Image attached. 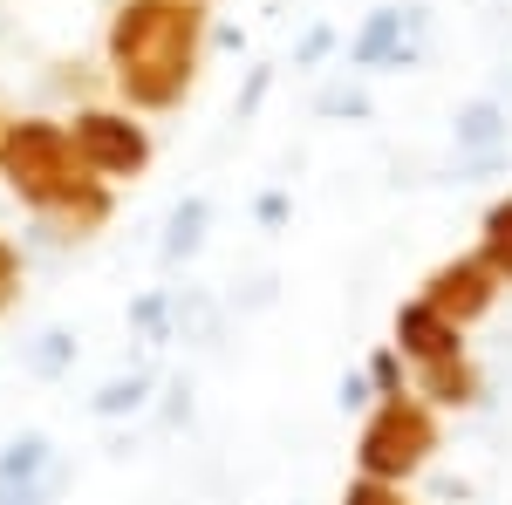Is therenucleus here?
<instances>
[{"instance_id":"nucleus-3","label":"nucleus","mask_w":512,"mask_h":505,"mask_svg":"<svg viewBox=\"0 0 512 505\" xmlns=\"http://www.w3.org/2000/svg\"><path fill=\"white\" fill-rule=\"evenodd\" d=\"M437 458V410L417 396H383L355 430V478L410 485Z\"/></svg>"},{"instance_id":"nucleus-22","label":"nucleus","mask_w":512,"mask_h":505,"mask_svg":"<svg viewBox=\"0 0 512 505\" xmlns=\"http://www.w3.org/2000/svg\"><path fill=\"white\" fill-rule=\"evenodd\" d=\"M267 89H274V69H246V89H239V117H260Z\"/></svg>"},{"instance_id":"nucleus-25","label":"nucleus","mask_w":512,"mask_h":505,"mask_svg":"<svg viewBox=\"0 0 512 505\" xmlns=\"http://www.w3.org/2000/svg\"><path fill=\"white\" fill-rule=\"evenodd\" d=\"M478 253H485V267L499 273V287H512V239H478Z\"/></svg>"},{"instance_id":"nucleus-23","label":"nucleus","mask_w":512,"mask_h":505,"mask_svg":"<svg viewBox=\"0 0 512 505\" xmlns=\"http://www.w3.org/2000/svg\"><path fill=\"white\" fill-rule=\"evenodd\" d=\"M478 239H512V192L485 205V219H478Z\"/></svg>"},{"instance_id":"nucleus-1","label":"nucleus","mask_w":512,"mask_h":505,"mask_svg":"<svg viewBox=\"0 0 512 505\" xmlns=\"http://www.w3.org/2000/svg\"><path fill=\"white\" fill-rule=\"evenodd\" d=\"M205 28H212L205 0H117L110 28H103V55H110L123 110H137V117L178 110L198 82Z\"/></svg>"},{"instance_id":"nucleus-21","label":"nucleus","mask_w":512,"mask_h":505,"mask_svg":"<svg viewBox=\"0 0 512 505\" xmlns=\"http://www.w3.org/2000/svg\"><path fill=\"white\" fill-rule=\"evenodd\" d=\"M14 294H21V246L0 233V314L14 308Z\"/></svg>"},{"instance_id":"nucleus-7","label":"nucleus","mask_w":512,"mask_h":505,"mask_svg":"<svg viewBox=\"0 0 512 505\" xmlns=\"http://www.w3.org/2000/svg\"><path fill=\"white\" fill-rule=\"evenodd\" d=\"M424 41L410 35V7H376L349 35V69H417Z\"/></svg>"},{"instance_id":"nucleus-27","label":"nucleus","mask_w":512,"mask_h":505,"mask_svg":"<svg viewBox=\"0 0 512 505\" xmlns=\"http://www.w3.org/2000/svg\"><path fill=\"white\" fill-rule=\"evenodd\" d=\"M0 137H7V110H0Z\"/></svg>"},{"instance_id":"nucleus-19","label":"nucleus","mask_w":512,"mask_h":505,"mask_svg":"<svg viewBox=\"0 0 512 505\" xmlns=\"http://www.w3.org/2000/svg\"><path fill=\"white\" fill-rule=\"evenodd\" d=\"M328 55H335V28H328V21H315L308 35L294 41V69H315V62H328Z\"/></svg>"},{"instance_id":"nucleus-6","label":"nucleus","mask_w":512,"mask_h":505,"mask_svg":"<svg viewBox=\"0 0 512 505\" xmlns=\"http://www.w3.org/2000/svg\"><path fill=\"white\" fill-rule=\"evenodd\" d=\"M390 349L403 355L410 369H424V362H451V355H465V328L444 321L424 294H410V301L390 314Z\"/></svg>"},{"instance_id":"nucleus-10","label":"nucleus","mask_w":512,"mask_h":505,"mask_svg":"<svg viewBox=\"0 0 512 505\" xmlns=\"http://www.w3.org/2000/svg\"><path fill=\"white\" fill-rule=\"evenodd\" d=\"M55 471H62V451H55L41 430H21V437L0 444V485H41V478H55Z\"/></svg>"},{"instance_id":"nucleus-26","label":"nucleus","mask_w":512,"mask_h":505,"mask_svg":"<svg viewBox=\"0 0 512 505\" xmlns=\"http://www.w3.org/2000/svg\"><path fill=\"white\" fill-rule=\"evenodd\" d=\"M205 41L226 48V55H239V48H246V28H205Z\"/></svg>"},{"instance_id":"nucleus-16","label":"nucleus","mask_w":512,"mask_h":505,"mask_svg":"<svg viewBox=\"0 0 512 505\" xmlns=\"http://www.w3.org/2000/svg\"><path fill=\"white\" fill-rule=\"evenodd\" d=\"M315 110H321V117H349V123H362V117H369V96H362L355 82H335V89H321V96H315Z\"/></svg>"},{"instance_id":"nucleus-24","label":"nucleus","mask_w":512,"mask_h":505,"mask_svg":"<svg viewBox=\"0 0 512 505\" xmlns=\"http://www.w3.org/2000/svg\"><path fill=\"white\" fill-rule=\"evenodd\" d=\"M287 212H294V205H287V192H260V198H253V219H260L267 233H280V226H287Z\"/></svg>"},{"instance_id":"nucleus-11","label":"nucleus","mask_w":512,"mask_h":505,"mask_svg":"<svg viewBox=\"0 0 512 505\" xmlns=\"http://www.w3.org/2000/svg\"><path fill=\"white\" fill-rule=\"evenodd\" d=\"M451 137H458V157H492V151H506V110H499L492 96H478V103H465V110H458Z\"/></svg>"},{"instance_id":"nucleus-17","label":"nucleus","mask_w":512,"mask_h":505,"mask_svg":"<svg viewBox=\"0 0 512 505\" xmlns=\"http://www.w3.org/2000/svg\"><path fill=\"white\" fill-rule=\"evenodd\" d=\"M342 505H417L403 485H383V478H349L342 485Z\"/></svg>"},{"instance_id":"nucleus-9","label":"nucleus","mask_w":512,"mask_h":505,"mask_svg":"<svg viewBox=\"0 0 512 505\" xmlns=\"http://www.w3.org/2000/svg\"><path fill=\"white\" fill-rule=\"evenodd\" d=\"M205 233H212V198H205V192L178 198V205H171V219H164V239H158L164 267H185V260H198Z\"/></svg>"},{"instance_id":"nucleus-18","label":"nucleus","mask_w":512,"mask_h":505,"mask_svg":"<svg viewBox=\"0 0 512 505\" xmlns=\"http://www.w3.org/2000/svg\"><path fill=\"white\" fill-rule=\"evenodd\" d=\"M62 485H69V471H55V478H41V485H0V505H55Z\"/></svg>"},{"instance_id":"nucleus-14","label":"nucleus","mask_w":512,"mask_h":505,"mask_svg":"<svg viewBox=\"0 0 512 505\" xmlns=\"http://www.w3.org/2000/svg\"><path fill=\"white\" fill-rule=\"evenodd\" d=\"M130 328L151 342V349H164V342H178V301L164 294V287H151V294H137L130 301Z\"/></svg>"},{"instance_id":"nucleus-2","label":"nucleus","mask_w":512,"mask_h":505,"mask_svg":"<svg viewBox=\"0 0 512 505\" xmlns=\"http://www.w3.org/2000/svg\"><path fill=\"white\" fill-rule=\"evenodd\" d=\"M0 185L35 212L48 239H96L110 226V185L82 171L62 117H7Z\"/></svg>"},{"instance_id":"nucleus-15","label":"nucleus","mask_w":512,"mask_h":505,"mask_svg":"<svg viewBox=\"0 0 512 505\" xmlns=\"http://www.w3.org/2000/svg\"><path fill=\"white\" fill-rule=\"evenodd\" d=\"M362 369H369V383H376V403H383V396H410V362H403V355H396L390 342L369 355Z\"/></svg>"},{"instance_id":"nucleus-13","label":"nucleus","mask_w":512,"mask_h":505,"mask_svg":"<svg viewBox=\"0 0 512 505\" xmlns=\"http://www.w3.org/2000/svg\"><path fill=\"white\" fill-rule=\"evenodd\" d=\"M76 355H82V342L69 328H41L35 342H28V369H35L41 383H62V376L76 369Z\"/></svg>"},{"instance_id":"nucleus-20","label":"nucleus","mask_w":512,"mask_h":505,"mask_svg":"<svg viewBox=\"0 0 512 505\" xmlns=\"http://www.w3.org/2000/svg\"><path fill=\"white\" fill-rule=\"evenodd\" d=\"M335 403H342V410H355V417H369V410H376V383H369V369H349Z\"/></svg>"},{"instance_id":"nucleus-5","label":"nucleus","mask_w":512,"mask_h":505,"mask_svg":"<svg viewBox=\"0 0 512 505\" xmlns=\"http://www.w3.org/2000/svg\"><path fill=\"white\" fill-rule=\"evenodd\" d=\"M424 301H431L444 321H458V328H472V321H485V314L499 308V273L485 267V253H451V260H437L431 273H424V287H417Z\"/></svg>"},{"instance_id":"nucleus-12","label":"nucleus","mask_w":512,"mask_h":505,"mask_svg":"<svg viewBox=\"0 0 512 505\" xmlns=\"http://www.w3.org/2000/svg\"><path fill=\"white\" fill-rule=\"evenodd\" d=\"M151 389H158V376L151 369H130V376H110V383L89 396V417H103V424H123V417H137L144 403H151Z\"/></svg>"},{"instance_id":"nucleus-8","label":"nucleus","mask_w":512,"mask_h":505,"mask_svg":"<svg viewBox=\"0 0 512 505\" xmlns=\"http://www.w3.org/2000/svg\"><path fill=\"white\" fill-rule=\"evenodd\" d=\"M410 396H417V403H431V410H472L478 396H485V376H478L472 355L424 362V369H410Z\"/></svg>"},{"instance_id":"nucleus-4","label":"nucleus","mask_w":512,"mask_h":505,"mask_svg":"<svg viewBox=\"0 0 512 505\" xmlns=\"http://www.w3.org/2000/svg\"><path fill=\"white\" fill-rule=\"evenodd\" d=\"M62 123H69V144H76L82 171L103 178V185H137L151 171V157H158L151 123L137 110H123V103H82L76 117H62Z\"/></svg>"}]
</instances>
